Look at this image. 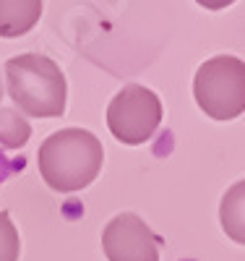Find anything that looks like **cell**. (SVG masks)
Returning <instances> with one entry per match:
<instances>
[{
  "label": "cell",
  "instance_id": "6da1fadb",
  "mask_svg": "<svg viewBox=\"0 0 245 261\" xmlns=\"http://www.w3.org/2000/svg\"><path fill=\"white\" fill-rule=\"evenodd\" d=\"M102 141L86 128H63L42 141L37 165L39 175L58 193H76L92 186L102 170Z\"/></svg>",
  "mask_w": 245,
  "mask_h": 261
},
{
  "label": "cell",
  "instance_id": "7a4b0ae2",
  "mask_svg": "<svg viewBox=\"0 0 245 261\" xmlns=\"http://www.w3.org/2000/svg\"><path fill=\"white\" fill-rule=\"evenodd\" d=\"M8 97L29 118H60L68 105V81L47 55H16L6 63Z\"/></svg>",
  "mask_w": 245,
  "mask_h": 261
},
{
  "label": "cell",
  "instance_id": "3957f363",
  "mask_svg": "<svg viewBox=\"0 0 245 261\" xmlns=\"http://www.w3.org/2000/svg\"><path fill=\"white\" fill-rule=\"evenodd\" d=\"M193 97L211 120L240 118L245 110V63L237 55L209 58L196 71Z\"/></svg>",
  "mask_w": 245,
  "mask_h": 261
},
{
  "label": "cell",
  "instance_id": "277c9868",
  "mask_svg": "<svg viewBox=\"0 0 245 261\" xmlns=\"http://www.w3.org/2000/svg\"><path fill=\"white\" fill-rule=\"evenodd\" d=\"M107 128L120 144H146L162 123V102L157 92L141 84H128L107 105Z\"/></svg>",
  "mask_w": 245,
  "mask_h": 261
},
{
  "label": "cell",
  "instance_id": "5b68a950",
  "mask_svg": "<svg viewBox=\"0 0 245 261\" xmlns=\"http://www.w3.org/2000/svg\"><path fill=\"white\" fill-rule=\"evenodd\" d=\"M102 251L107 261H159L157 235L133 212H123L104 225Z\"/></svg>",
  "mask_w": 245,
  "mask_h": 261
},
{
  "label": "cell",
  "instance_id": "8992f818",
  "mask_svg": "<svg viewBox=\"0 0 245 261\" xmlns=\"http://www.w3.org/2000/svg\"><path fill=\"white\" fill-rule=\"evenodd\" d=\"M42 18V0H0V37L16 39L37 27Z\"/></svg>",
  "mask_w": 245,
  "mask_h": 261
},
{
  "label": "cell",
  "instance_id": "52a82bcc",
  "mask_svg": "<svg viewBox=\"0 0 245 261\" xmlns=\"http://www.w3.org/2000/svg\"><path fill=\"white\" fill-rule=\"evenodd\" d=\"M219 220L230 241L242 246L245 243V180H237L232 188H227L219 206Z\"/></svg>",
  "mask_w": 245,
  "mask_h": 261
},
{
  "label": "cell",
  "instance_id": "ba28073f",
  "mask_svg": "<svg viewBox=\"0 0 245 261\" xmlns=\"http://www.w3.org/2000/svg\"><path fill=\"white\" fill-rule=\"evenodd\" d=\"M32 136V125L24 115H18L11 107L0 110V146L3 149H21Z\"/></svg>",
  "mask_w": 245,
  "mask_h": 261
},
{
  "label": "cell",
  "instance_id": "9c48e42d",
  "mask_svg": "<svg viewBox=\"0 0 245 261\" xmlns=\"http://www.w3.org/2000/svg\"><path fill=\"white\" fill-rule=\"evenodd\" d=\"M21 241L8 212H0V261H18Z\"/></svg>",
  "mask_w": 245,
  "mask_h": 261
},
{
  "label": "cell",
  "instance_id": "30bf717a",
  "mask_svg": "<svg viewBox=\"0 0 245 261\" xmlns=\"http://www.w3.org/2000/svg\"><path fill=\"white\" fill-rule=\"evenodd\" d=\"M196 3L201 6V8H206V11H222V8L237 3V0H196Z\"/></svg>",
  "mask_w": 245,
  "mask_h": 261
},
{
  "label": "cell",
  "instance_id": "8fae6325",
  "mask_svg": "<svg viewBox=\"0 0 245 261\" xmlns=\"http://www.w3.org/2000/svg\"><path fill=\"white\" fill-rule=\"evenodd\" d=\"M0 102H3V84H0Z\"/></svg>",
  "mask_w": 245,
  "mask_h": 261
}]
</instances>
